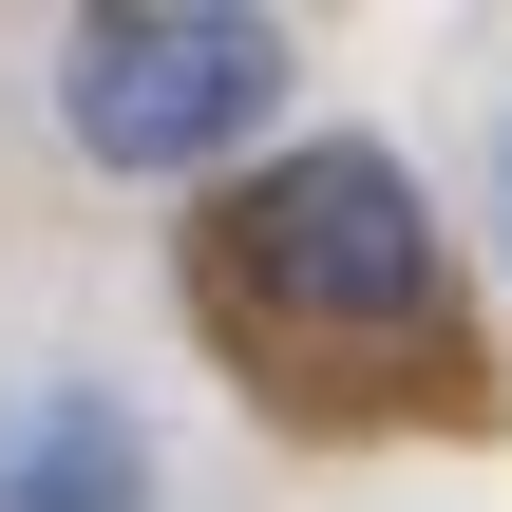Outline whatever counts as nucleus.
<instances>
[{
	"label": "nucleus",
	"mask_w": 512,
	"mask_h": 512,
	"mask_svg": "<svg viewBox=\"0 0 512 512\" xmlns=\"http://www.w3.org/2000/svg\"><path fill=\"white\" fill-rule=\"evenodd\" d=\"M494 266H512V114H494Z\"/></svg>",
	"instance_id": "4"
},
{
	"label": "nucleus",
	"mask_w": 512,
	"mask_h": 512,
	"mask_svg": "<svg viewBox=\"0 0 512 512\" xmlns=\"http://www.w3.org/2000/svg\"><path fill=\"white\" fill-rule=\"evenodd\" d=\"M133 494H152V437H133L114 380H38V399H0V512H133Z\"/></svg>",
	"instance_id": "3"
},
{
	"label": "nucleus",
	"mask_w": 512,
	"mask_h": 512,
	"mask_svg": "<svg viewBox=\"0 0 512 512\" xmlns=\"http://www.w3.org/2000/svg\"><path fill=\"white\" fill-rule=\"evenodd\" d=\"M285 19H247V0H95V19H57V133L95 152V171H133V190H171V171H209V152H247L266 114H285Z\"/></svg>",
	"instance_id": "1"
},
{
	"label": "nucleus",
	"mask_w": 512,
	"mask_h": 512,
	"mask_svg": "<svg viewBox=\"0 0 512 512\" xmlns=\"http://www.w3.org/2000/svg\"><path fill=\"white\" fill-rule=\"evenodd\" d=\"M228 285L266 323H323V342H418L437 323V228H418V171L380 133H304L247 171L228 209Z\"/></svg>",
	"instance_id": "2"
}]
</instances>
